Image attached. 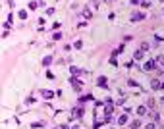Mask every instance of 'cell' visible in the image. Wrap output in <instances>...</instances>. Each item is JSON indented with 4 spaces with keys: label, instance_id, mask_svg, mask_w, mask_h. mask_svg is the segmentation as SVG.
Listing matches in <instances>:
<instances>
[{
    "label": "cell",
    "instance_id": "obj_25",
    "mask_svg": "<svg viewBox=\"0 0 164 129\" xmlns=\"http://www.w3.org/2000/svg\"><path fill=\"white\" fill-rule=\"evenodd\" d=\"M145 129H155V123H149V125H147Z\"/></svg>",
    "mask_w": 164,
    "mask_h": 129
},
{
    "label": "cell",
    "instance_id": "obj_29",
    "mask_svg": "<svg viewBox=\"0 0 164 129\" xmlns=\"http://www.w3.org/2000/svg\"><path fill=\"white\" fill-rule=\"evenodd\" d=\"M54 129H56V127H54Z\"/></svg>",
    "mask_w": 164,
    "mask_h": 129
},
{
    "label": "cell",
    "instance_id": "obj_13",
    "mask_svg": "<svg viewBox=\"0 0 164 129\" xmlns=\"http://www.w3.org/2000/svg\"><path fill=\"white\" fill-rule=\"evenodd\" d=\"M17 16H19V19H27V12H25V10H21Z\"/></svg>",
    "mask_w": 164,
    "mask_h": 129
},
{
    "label": "cell",
    "instance_id": "obj_27",
    "mask_svg": "<svg viewBox=\"0 0 164 129\" xmlns=\"http://www.w3.org/2000/svg\"><path fill=\"white\" fill-rule=\"evenodd\" d=\"M162 89H164V83H162Z\"/></svg>",
    "mask_w": 164,
    "mask_h": 129
},
{
    "label": "cell",
    "instance_id": "obj_17",
    "mask_svg": "<svg viewBox=\"0 0 164 129\" xmlns=\"http://www.w3.org/2000/svg\"><path fill=\"white\" fill-rule=\"evenodd\" d=\"M141 50L147 52V50H149V43H143V44H141Z\"/></svg>",
    "mask_w": 164,
    "mask_h": 129
},
{
    "label": "cell",
    "instance_id": "obj_8",
    "mask_svg": "<svg viewBox=\"0 0 164 129\" xmlns=\"http://www.w3.org/2000/svg\"><path fill=\"white\" fill-rule=\"evenodd\" d=\"M125 121H127V116H125V114H122V116L118 118V125H124Z\"/></svg>",
    "mask_w": 164,
    "mask_h": 129
},
{
    "label": "cell",
    "instance_id": "obj_9",
    "mask_svg": "<svg viewBox=\"0 0 164 129\" xmlns=\"http://www.w3.org/2000/svg\"><path fill=\"white\" fill-rule=\"evenodd\" d=\"M137 114H139V116H145V114H147V108H145V106H139L137 108Z\"/></svg>",
    "mask_w": 164,
    "mask_h": 129
},
{
    "label": "cell",
    "instance_id": "obj_7",
    "mask_svg": "<svg viewBox=\"0 0 164 129\" xmlns=\"http://www.w3.org/2000/svg\"><path fill=\"white\" fill-rule=\"evenodd\" d=\"M43 96H44L46 100H50L52 96H54V93H52V91H43Z\"/></svg>",
    "mask_w": 164,
    "mask_h": 129
},
{
    "label": "cell",
    "instance_id": "obj_24",
    "mask_svg": "<svg viewBox=\"0 0 164 129\" xmlns=\"http://www.w3.org/2000/svg\"><path fill=\"white\" fill-rule=\"evenodd\" d=\"M74 46H75V48H81V46H83V43H81V41H75Z\"/></svg>",
    "mask_w": 164,
    "mask_h": 129
},
{
    "label": "cell",
    "instance_id": "obj_6",
    "mask_svg": "<svg viewBox=\"0 0 164 129\" xmlns=\"http://www.w3.org/2000/svg\"><path fill=\"white\" fill-rule=\"evenodd\" d=\"M97 85H99V87H102V89H106V77H99Z\"/></svg>",
    "mask_w": 164,
    "mask_h": 129
},
{
    "label": "cell",
    "instance_id": "obj_22",
    "mask_svg": "<svg viewBox=\"0 0 164 129\" xmlns=\"http://www.w3.org/2000/svg\"><path fill=\"white\" fill-rule=\"evenodd\" d=\"M91 98H93L91 95H85V96H81V102H85V100H91Z\"/></svg>",
    "mask_w": 164,
    "mask_h": 129
},
{
    "label": "cell",
    "instance_id": "obj_2",
    "mask_svg": "<svg viewBox=\"0 0 164 129\" xmlns=\"http://www.w3.org/2000/svg\"><path fill=\"white\" fill-rule=\"evenodd\" d=\"M151 89H153V91H158V89H162V83H160L158 79H153V81H151Z\"/></svg>",
    "mask_w": 164,
    "mask_h": 129
},
{
    "label": "cell",
    "instance_id": "obj_12",
    "mask_svg": "<svg viewBox=\"0 0 164 129\" xmlns=\"http://www.w3.org/2000/svg\"><path fill=\"white\" fill-rule=\"evenodd\" d=\"M133 58H135V60H141V58H143V50H137L133 54Z\"/></svg>",
    "mask_w": 164,
    "mask_h": 129
},
{
    "label": "cell",
    "instance_id": "obj_19",
    "mask_svg": "<svg viewBox=\"0 0 164 129\" xmlns=\"http://www.w3.org/2000/svg\"><path fill=\"white\" fill-rule=\"evenodd\" d=\"M156 64H160V66H164V56H158V58H156Z\"/></svg>",
    "mask_w": 164,
    "mask_h": 129
},
{
    "label": "cell",
    "instance_id": "obj_20",
    "mask_svg": "<svg viewBox=\"0 0 164 129\" xmlns=\"http://www.w3.org/2000/svg\"><path fill=\"white\" fill-rule=\"evenodd\" d=\"M69 71H72V73H74V75H75V73H79V69L75 68V66H72V68H69Z\"/></svg>",
    "mask_w": 164,
    "mask_h": 129
},
{
    "label": "cell",
    "instance_id": "obj_28",
    "mask_svg": "<svg viewBox=\"0 0 164 129\" xmlns=\"http://www.w3.org/2000/svg\"><path fill=\"white\" fill-rule=\"evenodd\" d=\"M160 2H164V0H160Z\"/></svg>",
    "mask_w": 164,
    "mask_h": 129
},
{
    "label": "cell",
    "instance_id": "obj_18",
    "mask_svg": "<svg viewBox=\"0 0 164 129\" xmlns=\"http://www.w3.org/2000/svg\"><path fill=\"white\" fill-rule=\"evenodd\" d=\"M147 106H149V108L155 106V98H149V100H147Z\"/></svg>",
    "mask_w": 164,
    "mask_h": 129
},
{
    "label": "cell",
    "instance_id": "obj_15",
    "mask_svg": "<svg viewBox=\"0 0 164 129\" xmlns=\"http://www.w3.org/2000/svg\"><path fill=\"white\" fill-rule=\"evenodd\" d=\"M37 6H41V2H29V10H35Z\"/></svg>",
    "mask_w": 164,
    "mask_h": 129
},
{
    "label": "cell",
    "instance_id": "obj_23",
    "mask_svg": "<svg viewBox=\"0 0 164 129\" xmlns=\"http://www.w3.org/2000/svg\"><path fill=\"white\" fill-rule=\"evenodd\" d=\"M141 6H143V8H149V6H151V2H149V0H145V2H141Z\"/></svg>",
    "mask_w": 164,
    "mask_h": 129
},
{
    "label": "cell",
    "instance_id": "obj_4",
    "mask_svg": "<svg viewBox=\"0 0 164 129\" xmlns=\"http://www.w3.org/2000/svg\"><path fill=\"white\" fill-rule=\"evenodd\" d=\"M131 19H133V21H141V19H145V14H143V12L133 14V16H131Z\"/></svg>",
    "mask_w": 164,
    "mask_h": 129
},
{
    "label": "cell",
    "instance_id": "obj_16",
    "mask_svg": "<svg viewBox=\"0 0 164 129\" xmlns=\"http://www.w3.org/2000/svg\"><path fill=\"white\" fill-rule=\"evenodd\" d=\"M52 39H54V41H60L62 39V33H54V35H52Z\"/></svg>",
    "mask_w": 164,
    "mask_h": 129
},
{
    "label": "cell",
    "instance_id": "obj_14",
    "mask_svg": "<svg viewBox=\"0 0 164 129\" xmlns=\"http://www.w3.org/2000/svg\"><path fill=\"white\" fill-rule=\"evenodd\" d=\"M141 127V121H131V129H139Z\"/></svg>",
    "mask_w": 164,
    "mask_h": 129
},
{
    "label": "cell",
    "instance_id": "obj_26",
    "mask_svg": "<svg viewBox=\"0 0 164 129\" xmlns=\"http://www.w3.org/2000/svg\"><path fill=\"white\" fill-rule=\"evenodd\" d=\"M139 2H141V0H131V4H133V6H137Z\"/></svg>",
    "mask_w": 164,
    "mask_h": 129
},
{
    "label": "cell",
    "instance_id": "obj_21",
    "mask_svg": "<svg viewBox=\"0 0 164 129\" xmlns=\"http://www.w3.org/2000/svg\"><path fill=\"white\" fill-rule=\"evenodd\" d=\"M31 127H33V129H41V127H43V123H31Z\"/></svg>",
    "mask_w": 164,
    "mask_h": 129
},
{
    "label": "cell",
    "instance_id": "obj_3",
    "mask_svg": "<svg viewBox=\"0 0 164 129\" xmlns=\"http://www.w3.org/2000/svg\"><path fill=\"white\" fill-rule=\"evenodd\" d=\"M69 81H72V87H74L75 91H81V83H79V81H77V79H75V77H72V79H69Z\"/></svg>",
    "mask_w": 164,
    "mask_h": 129
},
{
    "label": "cell",
    "instance_id": "obj_10",
    "mask_svg": "<svg viewBox=\"0 0 164 129\" xmlns=\"http://www.w3.org/2000/svg\"><path fill=\"white\" fill-rule=\"evenodd\" d=\"M91 16H93V14H91V10H89V8H85V10H83V17L91 19Z\"/></svg>",
    "mask_w": 164,
    "mask_h": 129
},
{
    "label": "cell",
    "instance_id": "obj_1",
    "mask_svg": "<svg viewBox=\"0 0 164 129\" xmlns=\"http://www.w3.org/2000/svg\"><path fill=\"white\" fill-rule=\"evenodd\" d=\"M155 68H156V60H149V62H145V66H143L145 71H153Z\"/></svg>",
    "mask_w": 164,
    "mask_h": 129
},
{
    "label": "cell",
    "instance_id": "obj_11",
    "mask_svg": "<svg viewBox=\"0 0 164 129\" xmlns=\"http://www.w3.org/2000/svg\"><path fill=\"white\" fill-rule=\"evenodd\" d=\"M50 64H52V56H46L43 60V66H50Z\"/></svg>",
    "mask_w": 164,
    "mask_h": 129
},
{
    "label": "cell",
    "instance_id": "obj_5",
    "mask_svg": "<svg viewBox=\"0 0 164 129\" xmlns=\"http://www.w3.org/2000/svg\"><path fill=\"white\" fill-rule=\"evenodd\" d=\"M81 116H83V108H75L72 112V118H81Z\"/></svg>",
    "mask_w": 164,
    "mask_h": 129
}]
</instances>
